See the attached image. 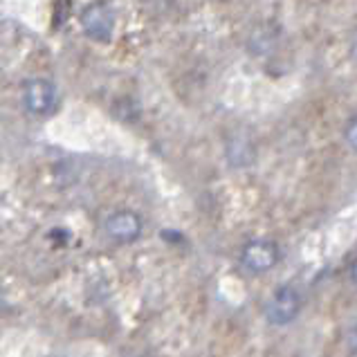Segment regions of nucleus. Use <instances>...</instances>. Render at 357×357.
I'll return each instance as SVG.
<instances>
[{
	"label": "nucleus",
	"instance_id": "1",
	"mask_svg": "<svg viewBox=\"0 0 357 357\" xmlns=\"http://www.w3.org/2000/svg\"><path fill=\"white\" fill-rule=\"evenodd\" d=\"M301 305V292L294 285H281L274 290L268 305H265V319L272 326H288L299 317Z\"/></svg>",
	"mask_w": 357,
	"mask_h": 357
},
{
	"label": "nucleus",
	"instance_id": "2",
	"mask_svg": "<svg viewBox=\"0 0 357 357\" xmlns=\"http://www.w3.org/2000/svg\"><path fill=\"white\" fill-rule=\"evenodd\" d=\"M281 259L279 245L270 238H254L250 243H245V248L241 250V263L243 268L252 274H265L270 272L274 265Z\"/></svg>",
	"mask_w": 357,
	"mask_h": 357
},
{
	"label": "nucleus",
	"instance_id": "3",
	"mask_svg": "<svg viewBox=\"0 0 357 357\" xmlns=\"http://www.w3.org/2000/svg\"><path fill=\"white\" fill-rule=\"evenodd\" d=\"M81 29L97 43H110L115 34V12L108 3H95L81 14Z\"/></svg>",
	"mask_w": 357,
	"mask_h": 357
},
{
	"label": "nucleus",
	"instance_id": "4",
	"mask_svg": "<svg viewBox=\"0 0 357 357\" xmlns=\"http://www.w3.org/2000/svg\"><path fill=\"white\" fill-rule=\"evenodd\" d=\"M56 86L47 79H29L23 86V93H20L25 110L36 117L52 113L56 108Z\"/></svg>",
	"mask_w": 357,
	"mask_h": 357
},
{
	"label": "nucleus",
	"instance_id": "5",
	"mask_svg": "<svg viewBox=\"0 0 357 357\" xmlns=\"http://www.w3.org/2000/svg\"><path fill=\"white\" fill-rule=\"evenodd\" d=\"M104 229L110 241L130 245L142 236V218L130 209H117L104 220Z\"/></svg>",
	"mask_w": 357,
	"mask_h": 357
},
{
	"label": "nucleus",
	"instance_id": "6",
	"mask_svg": "<svg viewBox=\"0 0 357 357\" xmlns=\"http://www.w3.org/2000/svg\"><path fill=\"white\" fill-rule=\"evenodd\" d=\"M227 162L234 169H245L250 167L254 158H257V149H254V142L250 139V135L245 132H236L227 139Z\"/></svg>",
	"mask_w": 357,
	"mask_h": 357
},
{
	"label": "nucleus",
	"instance_id": "7",
	"mask_svg": "<svg viewBox=\"0 0 357 357\" xmlns=\"http://www.w3.org/2000/svg\"><path fill=\"white\" fill-rule=\"evenodd\" d=\"M248 47L252 50V54L257 56H268L274 52V47H277V34L272 32V27H257L254 32L250 34V43Z\"/></svg>",
	"mask_w": 357,
	"mask_h": 357
},
{
	"label": "nucleus",
	"instance_id": "8",
	"mask_svg": "<svg viewBox=\"0 0 357 357\" xmlns=\"http://www.w3.org/2000/svg\"><path fill=\"white\" fill-rule=\"evenodd\" d=\"M344 142L357 153V115L346 121V126H344Z\"/></svg>",
	"mask_w": 357,
	"mask_h": 357
},
{
	"label": "nucleus",
	"instance_id": "9",
	"mask_svg": "<svg viewBox=\"0 0 357 357\" xmlns=\"http://www.w3.org/2000/svg\"><path fill=\"white\" fill-rule=\"evenodd\" d=\"M346 346H349L351 357H357V321L351 326L349 333H346Z\"/></svg>",
	"mask_w": 357,
	"mask_h": 357
},
{
	"label": "nucleus",
	"instance_id": "10",
	"mask_svg": "<svg viewBox=\"0 0 357 357\" xmlns=\"http://www.w3.org/2000/svg\"><path fill=\"white\" fill-rule=\"evenodd\" d=\"M351 59L357 63V29H355L353 36H351Z\"/></svg>",
	"mask_w": 357,
	"mask_h": 357
},
{
	"label": "nucleus",
	"instance_id": "11",
	"mask_svg": "<svg viewBox=\"0 0 357 357\" xmlns=\"http://www.w3.org/2000/svg\"><path fill=\"white\" fill-rule=\"evenodd\" d=\"M351 279H353V283L357 285V259H355L353 265H351Z\"/></svg>",
	"mask_w": 357,
	"mask_h": 357
}]
</instances>
